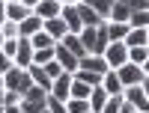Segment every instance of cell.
<instances>
[{
	"instance_id": "cell-39",
	"label": "cell",
	"mask_w": 149,
	"mask_h": 113,
	"mask_svg": "<svg viewBox=\"0 0 149 113\" xmlns=\"http://www.w3.org/2000/svg\"><path fill=\"white\" fill-rule=\"evenodd\" d=\"M18 3H21V6H27V9L33 12V6H36V3H39V0H18Z\"/></svg>"
},
{
	"instance_id": "cell-12",
	"label": "cell",
	"mask_w": 149,
	"mask_h": 113,
	"mask_svg": "<svg viewBox=\"0 0 149 113\" xmlns=\"http://www.w3.org/2000/svg\"><path fill=\"white\" fill-rule=\"evenodd\" d=\"M39 30H42V18H36L33 12H30V15L18 24V39H30V36L39 33Z\"/></svg>"
},
{
	"instance_id": "cell-44",
	"label": "cell",
	"mask_w": 149,
	"mask_h": 113,
	"mask_svg": "<svg viewBox=\"0 0 149 113\" xmlns=\"http://www.w3.org/2000/svg\"><path fill=\"white\" fill-rule=\"evenodd\" d=\"M0 89H3V74H0Z\"/></svg>"
},
{
	"instance_id": "cell-21",
	"label": "cell",
	"mask_w": 149,
	"mask_h": 113,
	"mask_svg": "<svg viewBox=\"0 0 149 113\" xmlns=\"http://www.w3.org/2000/svg\"><path fill=\"white\" fill-rule=\"evenodd\" d=\"M104 101H107V92L102 89V86H93L90 89V98H86V104H90V113H98L104 107Z\"/></svg>"
},
{
	"instance_id": "cell-42",
	"label": "cell",
	"mask_w": 149,
	"mask_h": 113,
	"mask_svg": "<svg viewBox=\"0 0 149 113\" xmlns=\"http://www.w3.org/2000/svg\"><path fill=\"white\" fill-rule=\"evenodd\" d=\"M0 110H3V89H0Z\"/></svg>"
},
{
	"instance_id": "cell-9",
	"label": "cell",
	"mask_w": 149,
	"mask_h": 113,
	"mask_svg": "<svg viewBox=\"0 0 149 113\" xmlns=\"http://www.w3.org/2000/svg\"><path fill=\"white\" fill-rule=\"evenodd\" d=\"M60 18H63V24H66V30H69V33L78 36V33L84 30V24H81L78 9H74V6H63V9H60Z\"/></svg>"
},
{
	"instance_id": "cell-25",
	"label": "cell",
	"mask_w": 149,
	"mask_h": 113,
	"mask_svg": "<svg viewBox=\"0 0 149 113\" xmlns=\"http://www.w3.org/2000/svg\"><path fill=\"white\" fill-rule=\"evenodd\" d=\"M107 24V39L110 42H122L128 33V24H116V21H104Z\"/></svg>"
},
{
	"instance_id": "cell-7",
	"label": "cell",
	"mask_w": 149,
	"mask_h": 113,
	"mask_svg": "<svg viewBox=\"0 0 149 113\" xmlns=\"http://www.w3.org/2000/svg\"><path fill=\"white\" fill-rule=\"evenodd\" d=\"M54 60L60 62V69H63L66 74H74V71H78V60H74V57H72V54H69L60 42L54 45Z\"/></svg>"
},
{
	"instance_id": "cell-29",
	"label": "cell",
	"mask_w": 149,
	"mask_h": 113,
	"mask_svg": "<svg viewBox=\"0 0 149 113\" xmlns=\"http://www.w3.org/2000/svg\"><path fill=\"white\" fill-rule=\"evenodd\" d=\"M66 113H90V104L81 98H69L66 101Z\"/></svg>"
},
{
	"instance_id": "cell-16",
	"label": "cell",
	"mask_w": 149,
	"mask_h": 113,
	"mask_svg": "<svg viewBox=\"0 0 149 113\" xmlns=\"http://www.w3.org/2000/svg\"><path fill=\"white\" fill-rule=\"evenodd\" d=\"M27 74H30V80H33V86H39V89H45V92H51V78L42 71V66H27Z\"/></svg>"
},
{
	"instance_id": "cell-17",
	"label": "cell",
	"mask_w": 149,
	"mask_h": 113,
	"mask_svg": "<svg viewBox=\"0 0 149 113\" xmlns=\"http://www.w3.org/2000/svg\"><path fill=\"white\" fill-rule=\"evenodd\" d=\"M102 89H104L107 95H122V83H119V78H116L113 69L102 74Z\"/></svg>"
},
{
	"instance_id": "cell-26",
	"label": "cell",
	"mask_w": 149,
	"mask_h": 113,
	"mask_svg": "<svg viewBox=\"0 0 149 113\" xmlns=\"http://www.w3.org/2000/svg\"><path fill=\"white\" fill-rule=\"evenodd\" d=\"M74 80H81V83H86V86H102V74H95V71H86V69H78L72 74Z\"/></svg>"
},
{
	"instance_id": "cell-43",
	"label": "cell",
	"mask_w": 149,
	"mask_h": 113,
	"mask_svg": "<svg viewBox=\"0 0 149 113\" xmlns=\"http://www.w3.org/2000/svg\"><path fill=\"white\" fill-rule=\"evenodd\" d=\"M0 3H18V0H0Z\"/></svg>"
},
{
	"instance_id": "cell-28",
	"label": "cell",
	"mask_w": 149,
	"mask_h": 113,
	"mask_svg": "<svg viewBox=\"0 0 149 113\" xmlns=\"http://www.w3.org/2000/svg\"><path fill=\"white\" fill-rule=\"evenodd\" d=\"M128 27H131V30H146V27H149V12H131Z\"/></svg>"
},
{
	"instance_id": "cell-15",
	"label": "cell",
	"mask_w": 149,
	"mask_h": 113,
	"mask_svg": "<svg viewBox=\"0 0 149 113\" xmlns=\"http://www.w3.org/2000/svg\"><path fill=\"white\" fill-rule=\"evenodd\" d=\"M60 45H63V48H66V51H69V54H72L74 60H84V57H86L84 45H81V39H78V36H74V33H66L63 39H60Z\"/></svg>"
},
{
	"instance_id": "cell-10",
	"label": "cell",
	"mask_w": 149,
	"mask_h": 113,
	"mask_svg": "<svg viewBox=\"0 0 149 113\" xmlns=\"http://www.w3.org/2000/svg\"><path fill=\"white\" fill-rule=\"evenodd\" d=\"M69 83H72V74H60L57 80H51V92L48 95H54L57 101H69Z\"/></svg>"
},
{
	"instance_id": "cell-36",
	"label": "cell",
	"mask_w": 149,
	"mask_h": 113,
	"mask_svg": "<svg viewBox=\"0 0 149 113\" xmlns=\"http://www.w3.org/2000/svg\"><path fill=\"white\" fill-rule=\"evenodd\" d=\"M9 69H15V66H12V60H9V57H3V54H0V74H6Z\"/></svg>"
},
{
	"instance_id": "cell-33",
	"label": "cell",
	"mask_w": 149,
	"mask_h": 113,
	"mask_svg": "<svg viewBox=\"0 0 149 113\" xmlns=\"http://www.w3.org/2000/svg\"><path fill=\"white\" fill-rule=\"evenodd\" d=\"M45 110H48V113H66V104L57 101L54 95H48V98H45Z\"/></svg>"
},
{
	"instance_id": "cell-20",
	"label": "cell",
	"mask_w": 149,
	"mask_h": 113,
	"mask_svg": "<svg viewBox=\"0 0 149 113\" xmlns=\"http://www.w3.org/2000/svg\"><path fill=\"white\" fill-rule=\"evenodd\" d=\"M81 3H86L102 21H107L110 18V9H113V0H81Z\"/></svg>"
},
{
	"instance_id": "cell-38",
	"label": "cell",
	"mask_w": 149,
	"mask_h": 113,
	"mask_svg": "<svg viewBox=\"0 0 149 113\" xmlns=\"http://www.w3.org/2000/svg\"><path fill=\"white\" fill-rule=\"evenodd\" d=\"M3 113H21V107H18V104H6Z\"/></svg>"
},
{
	"instance_id": "cell-24",
	"label": "cell",
	"mask_w": 149,
	"mask_h": 113,
	"mask_svg": "<svg viewBox=\"0 0 149 113\" xmlns=\"http://www.w3.org/2000/svg\"><path fill=\"white\" fill-rule=\"evenodd\" d=\"M128 62H131V66L146 69L149 66V51H146V48H128Z\"/></svg>"
},
{
	"instance_id": "cell-13",
	"label": "cell",
	"mask_w": 149,
	"mask_h": 113,
	"mask_svg": "<svg viewBox=\"0 0 149 113\" xmlns=\"http://www.w3.org/2000/svg\"><path fill=\"white\" fill-rule=\"evenodd\" d=\"M42 30H45L48 36H51L54 42H60V39H63V36L69 33V30H66V24H63V18H60V15H57V18H48V21H42Z\"/></svg>"
},
{
	"instance_id": "cell-46",
	"label": "cell",
	"mask_w": 149,
	"mask_h": 113,
	"mask_svg": "<svg viewBox=\"0 0 149 113\" xmlns=\"http://www.w3.org/2000/svg\"><path fill=\"white\" fill-rule=\"evenodd\" d=\"M42 113H48V110H42Z\"/></svg>"
},
{
	"instance_id": "cell-8",
	"label": "cell",
	"mask_w": 149,
	"mask_h": 113,
	"mask_svg": "<svg viewBox=\"0 0 149 113\" xmlns=\"http://www.w3.org/2000/svg\"><path fill=\"white\" fill-rule=\"evenodd\" d=\"M60 0H39V3L33 6V15L36 18H42V21H48V18H57L60 15Z\"/></svg>"
},
{
	"instance_id": "cell-30",
	"label": "cell",
	"mask_w": 149,
	"mask_h": 113,
	"mask_svg": "<svg viewBox=\"0 0 149 113\" xmlns=\"http://www.w3.org/2000/svg\"><path fill=\"white\" fill-rule=\"evenodd\" d=\"M54 60V48H45V51H33V66H45V62Z\"/></svg>"
},
{
	"instance_id": "cell-45",
	"label": "cell",
	"mask_w": 149,
	"mask_h": 113,
	"mask_svg": "<svg viewBox=\"0 0 149 113\" xmlns=\"http://www.w3.org/2000/svg\"><path fill=\"white\" fill-rule=\"evenodd\" d=\"M0 45H3V36H0Z\"/></svg>"
},
{
	"instance_id": "cell-19",
	"label": "cell",
	"mask_w": 149,
	"mask_h": 113,
	"mask_svg": "<svg viewBox=\"0 0 149 113\" xmlns=\"http://www.w3.org/2000/svg\"><path fill=\"white\" fill-rule=\"evenodd\" d=\"M3 12H6V21H15V24H21L30 15V9L21 6V3H3Z\"/></svg>"
},
{
	"instance_id": "cell-5",
	"label": "cell",
	"mask_w": 149,
	"mask_h": 113,
	"mask_svg": "<svg viewBox=\"0 0 149 113\" xmlns=\"http://www.w3.org/2000/svg\"><path fill=\"white\" fill-rule=\"evenodd\" d=\"M104 62H107V69H119V66H125L128 62V48L122 45V42H110L104 48Z\"/></svg>"
},
{
	"instance_id": "cell-23",
	"label": "cell",
	"mask_w": 149,
	"mask_h": 113,
	"mask_svg": "<svg viewBox=\"0 0 149 113\" xmlns=\"http://www.w3.org/2000/svg\"><path fill=\"white\" fill-rule=\"evenodd\" d=\"M30 45H33V51H45V48H54L57 42H54L45 30H39V33H33V36H30Z\"/></svg>"
},
{
	"instance_id": "cell-6",
	"label": "cell",
	"mask_w": 149,
	"mask_h": 113,
	"mask_svg": "<svg viewBox=\"0 0 149 113\" xmlns=\"http://www.w3.org/2000/svg\"><path fill=\"white\" fill-rule=\"evenodd\" d=\"M12 66H15V69H27V66H33V45H30V39H18L15 57H12Z\"/></svg>"
},
{
	"instance_id": "cell-22",
	"label": "cell",
	"mask_w": 149,
	"mask_h": 113,
	"mask_svg": "<svg viewBox=\"0 0 149 113\" xmlns=\"http://www.w3.org/2000/svg\"><path fill=\"white\" fill-rule=\"evenodd\" d=\"M128 18H131L128 6L122 3V0H113V9H110V18H107V21H116V24H128Z\"/></svg>"
},
{
	"instance_id": "cell-32",
	"label": "cell",
	"mask_w": 149,
	"mask_h": 113,
	"mask_svg": "<svg viewBox=\"0 0 149 113\" xmlns=\"http://www.w3.org/2000/svg\"><path fill=\"white\" fill-rule=\"evenodd\" d=\"M42 71H45L48 78H51V80H57L60 74H66L63 69H60V62H57V60H51V62H45V66H42Z\"/></svg>"
},
{
	"instance_id": "cell-31",
	"label": "cell",
	"mask_w": 149,
	"mask_h": 113,
	"mask_svg": "<svg viewBox=\"0 0 149 113\" xmlns=\"http://www.w3.org/2000/svg\"><path fill=\"white\" fill-rule=\"evenodd\" d=\"M0 36L3 39H18V24L15 21H3L0 24Z\"/></svg>"
},
{
	"instance_id": "cell-1",
	"label": "cell",
	"mask_w": 149,
	"mask_h": 113,
	"mask_svg": "<svg viewBox=\"0 0 149 113\" xmlns=\"http://www.w3.org/2000/svg\"><path fill=\"white\" fill-rule=\"evenodd\" d=\"M30 86H33V80H30L27 69H9V71L3 74V89H12V92H18L21 98H24V92H27Z\"/></svg>"
},
{
	"instance_id": "cell-2",
	"label": "cell",
	"mask_w": 149,
	"mask_h": 113,
	"mask_svg": "<svg viewBox=\"0 0 149 113\" xmlns=\"http://www.w3.org/2000/svg\"><path fill=\"white\" fill-rule=\"evenodd\" d=\"M113 71H116V78H119V83H122V89H125V86H137V83H146V86H149V74H146V69H140V66L125 62V66H119V69H113Z\"/></svg>"
},
{
	"instance_id": "cell-14",
	"label": "cell",
	"mask_w": 149,
	"mask_h": 113,
	"mask_svg": "<svg viewBox=\"0 0 149 113\" xmlns=\"http://www.w3.org/2000/svg\"><path fill=\"white\" fill-rule=\"evenodd\" d=\"M78 69L95 71V74H104V71H110V69H107V62H104V57H93V54H86L84 60H78Z\"/></svg>"
},
{
	"instance_id": "cell-34",
	"label": "cell",
	"mask_w": 149,
	"mask_h": 113,
	"mask_svg": "<svg viewBox=\"0 0 149 113\" xmlns=\"http://www.w3.org/2000/svg\"><path fill=\"white\" fill-rule=\"evenodd\" d=\"M15 48H18V39H3V45H0V54L3 57H15Z\"/></svg>"
},
{
	"instance_id": "cell-4",
	"label": "cell",
	"mask_w": 149,
	"mask_h": 113,
	"mask_svg": "<svg viewBox=\"0 0 149 113\" xmlns=\"http://www.w3.org/2000/svg\"><path fill=\"white\" fill-rule=\"evenodd\" d=\"M45 98H48V92L45 89H39V86H30L27 92H24V98H21V113H42L45 110Z\"/></svg>"
},
{
	"instance_id": "cell-18",
	"label": "cell",
	"mask_w": 149,
	"mask_h": 113,
	"mask_svg": "<svg viewBox=\"0 0 149 113\" xmlns=\"http://www.w3.org/2000/svg\"><path fill=\"white\" fill-rule=\"evenodd\" d=\"M74 9H78V18H81V24H84V27H98V24H104V21L98 18V15H95V12L86 6V3H78Z\"/></svg>"
},
{
	"instance_id": "cell-3",
	"label": "cell",
	"mask_w": 149,
	"mask_h": 113,
	"mask_svg": "<svg viewBox=\"0 0 149 113\" xmlns=\"http://www.w3.org/2000/svg\"><path fill=\"white\" fill-rule=\"evenodd\" d=\"M122 101H125V104H131L137 113H149V95H146V83L125 86V89H122Z\"/></svg>"
},
{
	"instance_id": "cell-27",
	"label": "cell",
	"mask_w": 149,
	"mask_h": 113,
	"mask_svg": "<svg viewBox=\"0 0 149 113\" xmlns=\"http://www.w3.org/2000/svg\"><path fill=\"white\" fill-rule=\"evenodd\" d=\"M90 89H93V86H86V83H81V80L72 78V83H69V98H81V101H86V98H90Z\"/></svg>"
},
{
	"instance_id": "cell-11",
	"label": "cell",
	"mask_w": 149,
	"mask_h": 113,
	"mask_svg": "<svg viewBox=\"0 0 149 113\" xmlns=\"http://www.w3.org/2000/svg\"><path fill=\"white\" fill-rule=\"evenodd\" d=\"M122 45H125V48H146V45H149V27H146V30H131V27H128Z\"/></svg>"
},
{
	"instance_id": "cell-41",
	"label": "cell",
	"mask_w": 149,
	"mask_h": 113,
	"mask_svg": "<svg viewBox=\"0 0 149 113\" xmlns=\"http://www.w3.org/2000/svg\"><path fill=\"white\" fill-rule=\"evenodd\" d=\"M6 21V12H3V3H0V24Z\"/></svg>"
},
{
	"instance_id": "cell-37",
	"label": "cell",
	"mask_w": 149,
	"mask_h": 113,
	"mask_svg": "<svg viewBox=\"0 0 149 113\" xmlns=\"http://www.w3.org/2000/svg\"><path fill=\"white\" fill-rule=\"evenodd\" d=\"M119 113H137V110H134L131 104H125V101H122V104H119Z\"/></svg>"
},
{
	"instance_id": "cell-35",
	"label": "cell",
	"mask_w": 149,
	"mask_h": 113,
	"mask_svg": "<svg viewBox=\"0 0 149 113\" xmlns=\"http://www.w3.org/2000/svg\"><path fill=\"white\" fill-rule=\"evenodd\" d=\"M122 3L128 6V12H146V6H149V0H122Z\"/></svg>"
},
{
	"instance_id": "cell-40",
	"label": "cell",
	"mask_w": 149,
	"mask_h": 113,
	"mask_svg": "<svg viewBox=\"0 0 149 113\" xmlns=\"http://www.w3.org/2000/svg\"><path fill=\"white\" fill-rule=\"evenodd\" d=\"M81 0H60V6H78Z\"/></svg>"
}]
</instances>
